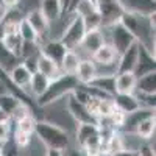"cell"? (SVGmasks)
Segmentation results:
<instances>
[{"label":"cell","mask_w":156,"mask_h":156,"mask_svg":"<svg viewBox=\"0 0 156 156\" xmlns=\"http://www.w3.org/2000/svg\"><path fill=\"white\" fill-rule=\"evenodd\" d=\"M45 151H47L45 147L33 136L28 147L25 148V156H45Z\"/></svg>","instance_id":"cell-31"},{"label":"cell","mask_w":156,"mask_h":156,"mask_svg":"<svg viewBox=\"0 0 156 156\" xmlns=\"http://www.w3.org/2000/svg\"><path fill=\"white\" fill-rule=\"evenodd\" d=\"M97 12L98 11H97V5H95L94 0H81V2H78L76 6L73 8L72 14H75V16H78L80 19L84 20L90 16L97 14Z\"/></svg>","instance_id":"cell-27"},{"label":"cell","mask_w":156,"mask_h":156,"mask_svg":"<svg viewBox=\"0 0 156 156\" xmlns=\"http://www.w3.org/2000/svg\"><path fill=\"white\" fill-rule=\"evenodd\" d=\"M0 156H3V153H2V151H0Z\"/></svg>","instance_id":"cell-39"},{"label":"cell","mask_w":156,"mask_h":156,"mask_svg":"<svg viewBox=\"0 0 156 156\" xmlns=\"http://www.w3.org/2000/svg\"><path fill=\"white\" fill-rule=\"evenodd\" d=\"M9 139H11V120L5 119L0 122V145H3Z\"/></svg>","instance_id":"cell-32"},{"label":"cell","mask_w":156,"mask_h":156,"mask_svg":"<svg viewBox=\"0 0 156 156\" xmlns=\"http://www.w3.org/2000/svg\"><path fill=\"white\" fill-rule=\"evenodd\" d=\"M112 156H139V153L137 151H131V150H122V151L115 153Z\"/></svg>","instance_id":"cell-35"},{"label":"cell","mask_w":156,"mask_h":156,"mask_svg":"<svg viewBox=\"0 0 156 156\" xmlns=\"http://www.w3.org/2000/svg\"><path fill=\"white\" fill-rule=\"evenodd\" d=\"M0 9H5V6H3V2L0 0Z\"/></svg>","instance_id":"cell-38"},{"label":"cell","mask_w":156,"mask_h":156,"mask_svg":"<svg viewBox=\"0 0 156 156\" xmlns=\"http://www.w3.org/2000/svg\"><path fill=\"white\" fill-rule=\"evenodd\" d=\"M45 156H64V151H59V150H47L45 151Z\"/></svg>","instance_id":"cell-36"},{"label":"cell","mask_w":156,"mask_h":156,"mask_svg":"<svg viewBox=\"0 0 156 156\" xmlns=\"http://www.w3.org/2000/svg\"><path fill=\"white\" fill-rule=\"evenodd\" d=\"M156 72V59L154 55L151 53L150 50H147L142 44H139V51H137V62L134 67V76L140 78L147 73Z\"/></svg>","instance_id":"cell-6"},{"label":"cell","mask_w":156,"mask_h":156,"mask_svg":"<svg viewBox=\"0 0 156 156\" xmlns=\"http://www.w3.org/2000/svg\"><path fill=\"white\" fill-rule=\"evenodd\" d=\"M117 56L119 55L115 53V50L109 44H103L97 51L92 53L90 59H92L95 64H98V66H101V67H108V66H112Z\"/></svg>","instance_id":"cell-16"},{"label":"cell","mask_w":156,"mask_h":156,"mask_svg":"<svg viewBox=\"0 0 156 156\" xmlns=\"http://www.w3.org/2000/svg\"><path fill=\"white\" fill-rule=\"evenodd\" d=\"M87 86L112 98L115 95V73H98Z\"/></svg>","instance_id":"cell-9"},{"label":"cell","mask_w":156,"mask_h":156,"mask_svg":"<svg viewBox=\"0 0 156 156\" xmlns=\"http://www.w3.org/2000/svg\"><path fill=\"white\" fill-rule=\"evenodd\" d=\"M37 72L45 75L50 81L62 75L58 64L53 62L51 59H48V58H45V56H42L41 53H39V56H37Z\"/></svg>","instance_id":"cell-18"},{"label":"cell","mask_w":156,"mask_h":156,"mask_svg":"<svg viewBox=\"0 0 156 156\" xmlns=\"http://www.w3.org/2000/svg\"><path fill=\"white\" fill-rule=\"evenodd\" d=\"M67 111L69 114L75 119V122L78 125H83V123H89V125H97V117H94L90 114V111L87 109L86 105L76 101L70 94H69V100H67Z\"/></svg>","instance_id":"cell-5"},{"label":"cell","mask_w":156,"mask_h":156,"mask_svg":"<svg viewBox=\"0 0 156 156\" xmlns=\"http://www.w3.org/2000/svg\"><path fill=\"white\" fill-rule=\"evenodd\" d=\"M103 44H106L105 33L101 31V28H98V30H89V31H86L80 47H83L87 53H90V56H92L94 51H97Z\"/></svg>","instance_id":"cell-13"},{"label":"cell","mask_w":156,"mask_h":156,"mask_svg":"<svg viewBox=\"0 0 156 156\" xmlns=\"http://www.w3.org/2000/svg\"><path fill=\"white\" fill-rule=\"evenodd\" d=\"M84 34H86V27H84L83 20L78 16L72 14L70 22L67 23V27L64 28V31L59 36V42L67 50H75L76 47L81 45Z\"/></svg>","instance_id":"cell-3"},{"label":"cell","mask_w":156,"mask_h":156,"mask_svg":"<svg viewBox=\"0 0 156 156\" xmlns=\"http://www.w3.org/2000/svg\"><path fill=\"white\" fill-rule=\"evenodd\" d=\"M25 19L28 20V23L33 27V30L37 33V36L41 37V36H44L48 30H50V23L47 22V19L42 16V12H41V9L39 8H36V9H31L27 16H25Z\"/></svg>","instance_id":"cell-17"},{"label":"cell","mask_w":156,"mask_h":156,"mask_svg":"<svg viewBox=\"0 0 156 156\" xmlns=\"http://www.w3.org/2000/svg\"><path fill=\"white\" fill-rule=\"evenodd\" d=\"M2 2H3L5 9H12V8H16L19 5L20 0H2Z\"/></svg>","instance_id":"cell-34"},{"label":"cell","mask_w":156,"mask_h":156,"mask_svg":"<svg viewBox=\"0 0 156 156\" xmlns=\"http://www.w3.org/2000/svg\"><path fill=\"white\" fill-rule=\"evenodd\" d=\"M48 84H50V80H48L45 75L39 73V72H34V73H31V80H30L28 87H30V92L36 98H39L47 90Z\"/></svg>","instance_id":"cell-23"},{"label":"cell","mask_w":156,"mask_h":156,"mask_svg":"<svg viewBox=\"0 0 156 156\" xmlns=\"http://www.w3.org/2000/svg\"><path fill=\"white\" fill-rule=\"evenodd\" d=\"M97 134H100V129L97 125H89V123H83V125H76V144L80 145V148L84 147V144L87 140H90L92 137H95Z\"/></svg>","instance_id":"cell-21"},{"label":"cell","mask_w":156,"mask_h":156,"mask_svg":"<svg viewBox=\"0 0 156 156\" xmlns=\"http://www.w3.org/2000/svg\"><path fill=\"white\" fill-rule=\"evenodd\" d=\"M41 9L42 16L47 19L48 23H53L62 17V6L61 0H41Z\"/></svg>","instance_id":"cell-14"},{"label":"cell","mask_w":156,"mask_h":156,"mask_svg":"<svg viewBox=\"0 0 156 156\" xmlns=\"http://www.w3.org/2000/svg\"><path fill=\"white\" fill-rule=\"evenodd\" d=\"M78 84L80 83L76 81L75 75H61V76H58V78L50 81L47 90L39 98H36V105L37 106H47V105H50V103L56 101L58 98H61L62 95L72 94V90Z\"/></svg>","instance_id":"cell-2"},{"label":"cell","mask_w":156,"mask_h":156,"mask_svg":"<svg viewBox=\"0 0 156 156\" xmlns=\"http://www.w3.org/2000/svg\"><path fill=\"white\" fill-rule=\"evenodd\" d=\"M125 11L134 12L139 16H151L154 14L156 3L154 0H119Z\"/></svg>","instance_id":"cell-8"},{"label":"cell","mask_w":156,"mask_h":156,"mask_svg":"<svg viewBox=\"0 0 156 156\" xmlns=\"http://www.w3.org/2000/svg\"><path fill=\"white\" fill-rule=\"evenodd\" d=\"M112 103H114V108L117 111L123 112L125 115L131 114V112H134L140 108L134 94H115L112 97Z\"/></svg>","instance_id":"cell-12"},{"label":"cell","mask_w":156,"mask_h":156,"mask_svg":"<svg viewBox=\"0 0 156 156\" xmlns=\"http://www.w3.org/2000/svg\"><path fill=\"white\" fill-rule=\"evenodd\" d=\"M137 51H139V42H134L122 55H119V61L115 64V73H123V72L133 73L137 62Z\"/></svg>","instance_id":"cell-7"},{"label":"cell","mask_w":156,"mask_h":156,"mask_svg":"<svg viewBox=\"0 0 156 156\" xmlns=\"http://www.w3.org/2000/svg\"><path fill=\"white\" fill-rule=\"evenodd\" d=\"M66 51H67V48L59 42V39H50V41H47L41 48H39V53L45 58H48V59H51L53 62H56L58 66H59L62 56L66 55Z\"/></svg>","instance_id":"cell-11"},{"label":"cell","mask_w":156,"mask_h":156,"mask_svg":"<svg viewBox=\"0 0 156 156\" xmlns=\"http://www.w3.org/2000/svg\"><path fill=\"white\" fill-rule=\"evenodd\" d=\"M134 92H142V94H156V72L147 73L136 80V90Z\"/></svg>","instance_id":"cell-25"},{"label":"cell","mask_w":156,"mask_h":156,"mask_svg":"<svg viewBox=\"0 0 156 156\" xmlns=\"http://www.w3.org/2000/svg\"><path fill=\"white\" fill-rule=\"evenodd\" d=\"M5 12H6V9H0V22H2V19H3V16H5Z\"/></svg>","instance_id":"cell-37"},{"label":"cell","mask_w":156,"mask_h":156,"mask_svg":"<svg viewBox=\"0 0 156 156\" xmlns=\"http://www.w3.org/2000/svg\"><path fill=\"white\" fill-rule=\"evenodd\" d=\"M8 75H9V78H11V81L14 83L19 89H22V90H25V92H27V87H28L30 80H31V73L22 66V62L17 64V66L12 69V70H9Z\"/></svg>","instance_id":"cell-20"},{"label":"cell","mask_w":156,"mask_h":156,"mask_svg":"<svg viewBox=\"0 0 156 156\" xmlns=\"http://www.w3.org/2000/svg\"><path fill=\"white\" fill-rule=\"evenodd\" d=\"M80 61H81V58H80V55H78L75 50H67L66 55L62 56V59L59 62L61 73L62 75H75Z\"/></svg>","instance_id":"cell-19"},{"label":"cell","mask_w":156,"mask_h":156,"mask_svg":"<svg viewBox=\"0 0 156 156\" xmlns=\"http://www.w3.org/2000/svg\"><path fill=\"white\" fill-rule=\"evenodd\" d=\"M20 62H22V59L19 56H16V55H12L11 51H8L2 45V42H0V67H2V70L9 72Z\"/></svg>","instance_id":"cell-28"},{"label":"cell","mask_w":156,"mask_h":156,"mask_svg":"<svg viewBox=\"0 0 156 156\" xmlns=\"http://www.w3.org/2000/svg\"><path fill=\"white\" fill-rule=\"evenodd\" d=\"M133 134H136V136H137L139 139H142V140L151 139V136L154 134V114L145 117V119H142V120L136 125Z\"/></svg>","instance_id":"cell-22"},{"label":"cell","mask_w":156,"mask_h":156,"mask_svg":"<svg viewBox=\"0 0 156 156\" xmlns=\"http://www.w3.org/2000/svg\"><path fill=\"white\" fill-rule=\"evenodd\" d=\"M17 34L20 36L22 42H39V36H37V33L33 30V27L28 23V20L25 19V17L19 22Z\"/></svg>","instance_id":"cell-29"},{"label":"cell","mask_w":156,"mask_h":156,"mask_svg":"<svg viewBox=\"0 0 156 156\" xmlns=\"http://www.w3.org/2000/svg\"><path fill=\"white\" fill-rule=\"evenodd\" d=\"M33 136L45 147V150L64 151L70 144V137L66 129L47 120H36Z\"/></svg>","instance_id":"cell-1"},{"label":"cell","mask_w":156,"mask_h":156,"mask_svg":"<svg viewBox=\"0 0 156 156\" xmlns=\"http://www.w3.org/2000/svg\"><path fill=\"white\" fill-rule=\"evenodd\" d=\"M19 156H25V154H19Z\"/></svg>","instance_id":"cell-40"},{"label":"cell","mask_w":156,"mask_h":156,"mask_svg":"<svg viewBox=\"0 0 156 156\" xmlns=\"http://www.w3.org/2000/svg\"><path fill=\"white\" fill-rule=\"evenodd\" d=\"M34 125H36V119L30 112L16 120V129L17 131H22V133L30 134V136H33V133H34Z\"/></svg>","instance_id":"cell-30"},{"label":"cell","mask_w":156,"mask_h":156,"mask_svg":"<svg viewBox=\"0 0 156 156\" xmlns=\"http://www.w3.org/2000/svg\"><path fill=\"white\" fill-rule=\"evenodd\" d=\"M98 75V67L92 59H81L75 72V78L80 84H89Z\"/></svg>","instance_id":"cell-10"},{"label":"cell","mask_w":156,"mask_h":156,"mask_svg":"<svg viewBox=\"0 0 156 156\" xmlns=\"http://www.w3.org/2000/svg\"><path fill=\"white\" fill-rule=\"evenodd\" d=\"M0 42L2 45L11 51L12 55L20 58V48H22V39L17 33H8V34H0Z\"/></svg>","instance_id":"cell-26"},{"label":"cell","mask_w":156,"mask_h":156,"mask_svg":"<svg viewBox=\"0 0 156 156\" xmlns=\"http://www.w3.org/2000/svg\"><path fill=\"white\" fill-rule=\"evenodd\" d=\"M37 56H39V53L37 55H33V56H28V58H23L22 59V66L27 69L30 73H34V72H37Z\"/></svg>","instance_id":"cell-33"},{"label":"cell","mask_w":156,"mask_h":156,"mask_svg":"<svg viewBox=\"0 0 156 156\" xmlns=\"http://www.w3.org/2000/svg\"><path fill=\"white\" fill-rule=\"evenodd\" d=\"M109 30V37H111V47L115 50L117 55H122L126 48H129L136 41V37L129 33L120 22H117L111 27H108Z\"/></svg>","instance_id":"cell-4"},{"label":"cell","mask_w":156,"mask_h":156,"mask_svg":"<svg viewBox=\"0 0 156 156\" xmlns=\"http://www.w3.org/2000/svg\"><path fill=\"white\" fill-rule=\"evenodd\" d=\"M20 106H22V101L17 100L16 97H12L11 94H6V92L0 94V111H2L8 119H11V115L14 114Z\"/></svg>","instance_id":"cell-24"},{"label":"cell","mask_w":156,"mask_h":156,"mask_svg":"<svg viewBox=\"0 0 156 156\" xmlns=\"http://www.w3.org/2000/svg\"><path fill=\"white\" fill-rule=\"evenodd\" d=\"M136 80L137 78L131 72L115 73V94H134Z\"/></svg>","instance_id":"cell-15"}]
</instances>
